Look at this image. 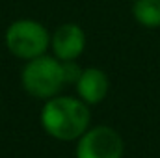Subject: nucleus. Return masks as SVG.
<instances>
[{"label":"nucleus","mask_w":160,"mask_h":158,"mask_svg":"<svg viewBox=\"0 0 160 158\" xmlns=\"http://www.w3.org/2000/svg\"><path fill=\"white\" fill-rule=\"evenodd\" d=\"M41 123L45 130L58 140H75L86 132L89 112L86 104L71 97H58L45 104Z\"/></svg>","instance_id":"1"},{"label":"nucleus","mask_w":160,"mask_h":158,"mask_svg":"<svg viewBox=\"0 0 160 158\" xmlns=\"http://www.w3.org/2000/svg\"><path fill=\"white\" fill-rule=\"evenodd\" d=\"M22 84L28 93L34 97H52L65 84L63 65L52 58L38 56L22 71Z\"/></svg>","instance_id":"2"},{"label":"nucleus","mask_w":160,"mask_h":158,"mask_svg":"<svg viewBox=\"0 0 160 158\" xmlns=\"http://www.w3.org/2000/svg\"><path fill=\"white\" fill-rule=\"evenodd\" d=\"M6 43L15 56L34 60L45 52L48 45V34L36 21H17L8 28Z\"/></svg>","instance_id":"3"},{"label":"nucleus","mask_w":160,"mask_h":158,"mask_svg":"<svg viewBox=\"0 0 160 158\" xmlns=\"http://www.w3.org/2000/svg\"><path fill=\"white\" fill-rule=\"evenodd\" d=\"M123 141L110 126H97L82 136L78 143V158H121Z\"/></svg>","instance_id":"4"},{"label":"nucleus","mask_w":160,"mask_h":158,"mask_svg":"<svg viewBox=\"0 0 160 158\" xmlns=\"http://www.w3.org/2000/svg\"><path fill=\"white\" fill-rule=\"evenodd\" d=\"M86 45V37L84 32L80 30L77 24H63L56 30L54 37H52V48L56 52L58 58L71 62L77 56L82 54Z\"/></svg>","instance_id":"5"},{"label":"nucleus","mask_w":160,"mask_h":158,"mask_svg":"<svg viewBox=\"0 0 160 158\" xmlns=\"http://www.w3.org/2000/svg\"><path fill=\"white\" fill-rule=\"evenodd\" d=\"M78 93L80 97L86 101V102H101L104 97H106V91H108V78L102 71L99 69H86L82 71L78 82Z\"/></svg>","instance_id":"6"},{"label":"nucleus","mask_w":160,"mask_h":158,"mask_svg":"<svg viewBox=\"0 0 160 158\" xmlns=\"http://www.w3.org/2000/svg\"><path fill=\"white\" fill-rule=\"evenodd\" d=\"M134 17L147 28L160 26V0H138L134 4Z\"/></svg>","instance_id":"7"},{"label":"nucleus","mask_w":160,"mask_h":158,"mask_svg":"<svg viewBox=\"0 0 160 158\" xmlns=\"http://www.w3.org/2000/svg\"><path fill=\"white\" fill-rule=\"evenodd\" d=\"M80 75H82V71L75 63H63V78H65V82H78Z\"/></svg>","instance_id":"8"}]
</instances>
